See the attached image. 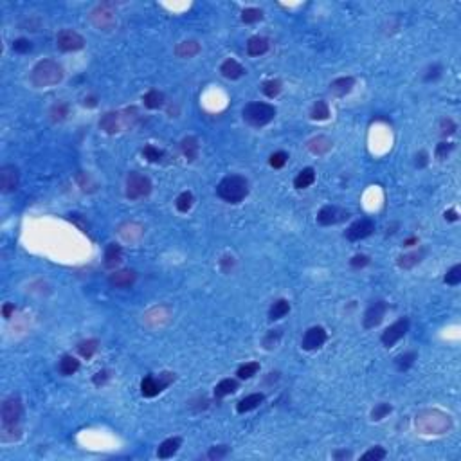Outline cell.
Returning <instances> with one entry per match:
<instances>
[{
    "mask_svg": "<svg viewBox=\"0 0 461 461\" xmlns=\"http://www.w3.org/2000/svg\"><path fill=\"white\" fill-rule=\"evenodd\" d=\"M414 425H416V431L422 434L440 436L452 429V420L447 412L440 411V409H424L414 418Z\"/></svg>",
    "mask_w": 461,
    "mask_h": 461,
    "instance_id": "obj_1",
    "label": "cell"
},
{
    "mask_svg": "<svg viewBox=\"0 0 461 461\" xmlns=\"http://www.w3.org/2000/svg\"><path fill=\"white\" fill-rule=\"evenodd\" d=\"M63 79V69L53 60H41L31 71V83L38 89L53 86Z\"/></svg>",
    "mask_w": 461,
    "mask_h": 461,
    "instance_id": "obj_2",
    "label": "cell"
},
{
    "mask_svg": "<svg viewBox=\"0 0 461 461\" xmlns=\"http://www.w3.org/2000/svg\"><path fill=\"white\" fill-rule=\"evenodd\" d=\"M218 196L229 204H238L249 195V182L240 175H229L218 184Z\"/></svg>",
    "mask_w": 461,
    "mask_h": 461,
    "instance_id": "obj_3",
    "label": "cell"
},
{
    "mask_svg": "<svg viewBox=\"0 0 461 461\" xmlns=\"http://www.w3.org/2000/svg\"><path fill=\"white\" fill-rule=\"evenodd\" d=\"M22 402H20L18 397H9L2 402V411H0V416H2V427H4V434L6 432H13L18 431V424L20 418H22Z\"/></svg>",
    "mask_w": 461,
    "mask_h": 461,
    "instance_id": "obj_4",
    "label": "cell"
},
{
    "mask_svg": "<svg viewBox=\"0 0 461 461\" xmlns=\"http://www.w3.org/2000/svg\"><path fill=\"white\" fill-rule=\"evenodd\" d=\"M276 117V108L269 103H249L244 108V119L251 126H265Z\"/></svg>",
    "mask_w": 461,
    "mask_h": 461,
    "instance_id": "obj_5",
    "label": "cell"
},
{
    "mask_svg": "<svg viewBox=\"0 0 461 461\" xmlns=\"http://www.w3.org/2000/svg\"><path fill=\"white\" fill-rule=\"evenodd\" d=\"M151 191V182L146 175L134 171L126 179V196L130 200H139L143 196H148Z\"/></svg>",
    "mask_w": 461,
    "mask_h": 461,
    "instance_id": "obj_6",
    "label": "cell"
},
{
    "mask_svg": "<svg viewBox=\"0 0 461 461\" xmlns=\"http://www.w3.org/2000/svg\"><path fill=\"white\" fill-rule=\"evenodd\" d=\"M173 380H175V373H161L159 377L148 375L141 382V393H143V397L151 398L161 393L162 389H166Z\"/></svg>",
    "mask_w": 461,
    "mask_h": 461,
    "instance_id": "obj_7",
    "label": "cell"
},
{
    "mask_svg": "<svg viewBox=\"0 0 461 461\" xmlns=\"http://www.w3.org/2000/svg\"><path fill=\"white\" fill-rule=\"evenodd\" d=\"M90 22L94 24L98 29L101 31H110L116 26V13H114L110 4H99L98 8L92 9L90 13Z\"/></svg>",
    "mask_w": 461,
    "mask_h": 461,
    "instance_id": "obj_8",
    "label": "cell"
},
{
    "mask_svg": "<svg viewBox=\"0 0 461 461\" xmlns=\"http://www.w3.org/2000/svg\"><path fill=\"white\" fill-rule=\"evenodd\" d=\"M56 45L60 51H65V53H72V51H79L83 49L85 45V40L79 33L71 29H63L58 33L56 36Z\"/></svg>",
    "mask_w": 461,
    "mask_h": 461,
    "instance_id": "obj_9",
    "label": "cell"
},
{
    "mask_svg": "<svg viewBox=\"0 0 461 461\" xmlns=\"http://www.w3.org/2000/svg\"><path fill=\"white\" fill-rule=\"evenodd\" d=\"M407 330H409L407 319H398L397 322H393V324L382 334V344L386 346V348H391V346H394L405 334H407Z\"/></svg>",
    "mask_w": 461,
    "mask_h": 461,
    "instance_id": "obj_10",
    "label": "cell"
},
{
    "mask_svg": "<svg viewBox=\"0 0 461 461\" xmlns=\"http://www.w3.org/2000/svg\"><path fill=\"white\" fill-rule=\"evenodd\" d=\"M349 216V213L342 207L337 206H324L317 214V222L321 225H334L339 222H344Z\"/></svg>",
    "mask_w": 461,
    "mask_h": 461,
    "instance_id": "obj_11",
    "label": "cell"
},
{
    "mask_svg": "<svg viewBox=\"0 0 461 461\" xmlns=\"http://www.w3.org/2000/svg\"><path fill=\"white\" fill-rule=\"evenodd\" d=\"M373 231H375V224L367 218H362V220H357L355 224L349 225V229L346 231V238L349 242H359L362 238L369 236Z\"/></svg>",
    "mask_w": 461,
    "mask_h": 461,
    "instance_id": "obj_12",
    "label": "cell"
},
{
    "mask_svg": "<svg viewBox=\"0 0 461 461\" xmlns=\"http://www.w3.org/2000/svg\"><path fill=\"white\" fill-rule=\"evenodd\" d=\"M386 303L384 301H375L373 304H369V308L364 314V326L366 328H375L382 322L384 315H386Z\"/></svg>",
    "mask_w": 461,
    "mask_h": 461,
    "instance_id": "obj_13",
    "label": "cell"
},
{
    "mask_svg": "<svg viewBox=\"0 0 461 461\" xmlns=\"http://www.w3.org/2000/svg\"><path fill=\"white\" fill-rule=\"evenodd\" d=\"M18 186V169L13 164H6L0 168V189L4 193H11Z\"/></svg>",
    "mask_w": 461,
    "mask_h": 461,
    "instance_id": "obj_14",
    "label": "cell"
},
{
    "mask_svg": "<svg viewBox=\"0 0 461 461\" xmlns=\"http://www.w3.org/2000/svg\"><path fill=\"white\" fill-rule=\"evenodd\" d=\"M324 342H326V332H324V328L314 326V328H310L306 334H304V337H303V348L308 349V352H312V349L321 348Z\"/></svg>",
    "mask_w": 461,
    "mask_h": 461,
    "instance_id": "obj_15",
    "label": "cell"
},
{
    "mask_svg": "<svg viewBox=\"0 0 461 461\" xmlns=\"http://www.w3.org/2000/svg\"><path fill=\"white\" fill-rule=\"evenodd\" d=\"M123 126H124V117L119 112L105 114L101 117V121H99V128L103 131H106V134H117V131L123 130Z\"/></svg>",
    "mask_w": 461,
    "mask_h": 461,
    "instance_id": "obj_16",
    "label": "cell"
},
{
    "mask_svg": "<svg viewBox=\"0 0 461 461\" xmlns=\"http://www.w3.org/2000/svg\"><path fill=\"white\" fill-rule=\"evenodd\" d=\"M135 281V272L134 270H117V272L110 274V278H108V283L114 287V289H128V287H131Z\"/></svg>",
    "mask_w": 461,
    "mask_h": 461,
    "instance_id": "obj_17",
    "label": "cell"
},
{
    "mask_svg": "<svg viewBox=\"0 0 461 461\" xmlns=\"http://www.w3.org/2000/svg\"><path fill=\"white\" fill-rule=\"evenodd\" d=\"M220 72H222V76L227 79H238L245 74V69L242 67L236 60H225L220 67Z\"/></svg>",
    "mask_w": 461,
    "mask_h": 461,
    "instance_id": "obj_18",
    "label": "cell"
},
{
    "mask_svg": "<svg viewBox=\"0 0 461 461\" xmlns=\"http://www.w3.org/2000/svg\"><path fill=\"white\" fill-rule=\"evenodd\" d=\"M353 85H355V79L353 78H337L335 81L330 83V90H332V94L339 96V98H342V96L349 94L353 89Z\"/></svg>",
    "mask_w": 461,
    "mask_h": 461,
    "instance_id": "obj_19",
    "label": "cell"
},
{
    "mask_svg": "<svg viewBox=\"0 0 461 461\" xmlns=\"http://www.w3.org/2000/svg\"><path fill=\"white\" fill-rule=\"evenodd\" d=\"M308 150L315 155H324L332 150V141L324 135H319V137H314L312 141H308Z\"/></svg>",
    "mask_w": 461,
    "mask_h": 461,
    "instance_id": "obj_20",
    "label": "cell"
},
{
    "mask_svg": "<svg viewBox=\"0 0 461 461\" xmlns=\"http://www.w3.org/2000/svg\"><path fill=\"white\" fill-rule=\"evenodd\" d=\"M200 53V45L196 43L195 40H186V41H180L179 45L175 47V54L179 58H191L195 54Z\"/></svg>",
    "mask_w": 461,
    "mask_h": 461,
    "instance_id": "obj_21",
    "label": "cell"
},
{
    "mask_svg": "<svg viewBox=\"0 0 461 461\" xmlns=\"http://www.w3.org/2000/svg\"><path fill=\"white\" fill-rule=\"evenodd\" d=\"M269 51V40L263 36H252L251 40L247 41V53L251 56H259V54H265Z\"/></svg>",
    "mask_w": 461,
    "mask_h": 461,
    "instance_id": "obj_22",
    "label": "cell"
},
{
    "mask_svg": "<svg viewBox=\"0 0 461 461\" xmlns=\"http://www.w3.org/2000/svg\"><path fill=\"white\" fill-rule=\"evenodd\" d=\"M263 400H265V397H263L261 393H252V394H249V397L242 398V400L238 402V405H236V411H238V412H247V411H252V409H256V407H258V405L261 404Z\"/></svg>",
    "mask_w": 461,
    "mask_h": 461,
    "instance_id": "obj_23",
    "label": "cell"
},
{
    "mask_svg": "<svg viewBox=\"0 0 461 461\" xmlns=\"http://www.w3.org/2000/svg\"><path fill=\"white\" fill-rule=\"evenodd\" d=\"M180 148H182V153L186 155L188 161H195L199 157V139L189 135V137H184L182 143H180Z\"/></svg>",
    "mask_w": 461,
    "mask_h": 461,
    "instance_id": "obj_24",
    "label": "cell"
},
{
    "mask_svg": "<svg viewBox=\"0 0 461 461\" xmlns=\"http://www.w3.org/2000/svg\"><path fill=\"white\" fill-rule=\"evenodd\" d=\"M179 447H180V438H169L161 443V447H159V450H157V456L161 457V459H168V457H171L173 454H177Z\"/></svg>",
    "mask_w": 461,
    "mask_h": 461,
    "instance_id": "obj_25",
    "label": "cell"
},
{
    "mask_svg": "<svg viewBox=\"0 0 461 461\" xmlns=\"http://www.w3.org/2000/svg\"><path fill=\"white\" fill-rule=\"evenodd\" d=\"M121 258H123V249L116 244H110L105 251V265L108 269H114V267L121 263Z\"/></svg>",
    "mask_w": 461,
    "mask_h": 461,
    "instance_id": "obj_26",
    "label": "cell"
},
{
    "mask_svg": "<svg viewBox=\"0 0 461 461\" xmlns=\"http://www.w3.org/2000/svg\"><path fill=\"white\" fill-rule=\"evenodd\" d=\"M139 229H143V225L135 224V222H128V224H124L119 227V234L126 242H137L141 236H143V233H134V231H139Z\"/></svg>",
    "mask_w": 461,
    "mask_h": 461,
    "instance_id": "obj_27",
    "label": "cell"
},
{
    "mask_svg": "<svg viewBox=\"0 0 461 461\" xmlns=\"http://www.w3.org/2000/svg\"><path fill=\"white\" fill-rule=\"evenodd\" d=\"M314 182H315V171L312 168H304L303 171H299V175L294 179V186H296L297 189L308 188V186H312Z\"/></svg>",
    "mask_w": 461,
    "mask_h": 461,
    "instance_id": "obj_28",
    "label": "cell"
},
{
    "mask_svg": "<svg viewBox=\"0 0 461 461\" xmlns=\"http://www.w3.org/2000/svg\"><path fill=\"white\" fill-rule=\"evenodd\" d=\"M238 389V382L233 379H224L222 382L216 384V387H214V397L216 398H224L227 397V394L234 393V391Z\"/></svg>",
    "mask_w": 461,
    "mask_h": 461,
    "instance_id": "obj_29",
    "label": "cell"
},
{
    "mask_svg": "<svg viewBox=\"0 0 461 461\" xmlns=\"http://www.w3.org/2000/svg\"><path fill=\"white\" fill-rule=\"evenodd\" d=\"M289 312H290V303L287 299H279L270 306L269 317L272 319V321H278V319L285 317Z\"/></svg>",
    "mask_w": 461,
    "mask_h": 461,
    "instance_id": "obj_30",
    "label": "cell"
},
{
    "mask_svg": "<svg viewBox=\"0 0 461 461\" xmlns=\"http://www.w3.org/2000/svg\"><path fill=\"white\" fill-rule=\"evenodd\" d=\"M78 369H79V362L72 355H65L63 359L60 360V373L61 375L71 377V375H74Z\"/></svg>",
    "mask_w": 461,
    "mask_h": 461,
    "instance_id": "obj_31",
    "label": "cell"
},
{
    "mask_svg": "<svg viewBox=\"0 0 461 461\" xmlns=\"http://www.w3.org/2000/svg\"><path fill=\"white\" fill-rule=\"evenodd\" d=\"M143 101H144V105H146L148 108H151V110L161 108L162 103H164V94L159 92V90H148L146 94H144Z\"/></svg>",
    "mask_w": 461,
    "mask_h": 461,
    "instance_id": "obj_32",
    "label": "cell"
},
{
    "mask_svg": "<svg viewBox=\"0 0 461 461\" xmlns=\"http://www.w3.org/2000/svg\"><path fill=\"white\" fill-rule=\"evenodd\" d=\"M98 344H99V342L96 341V339H89V341L79 342V344H78L79 355H81L83 359H90V357H92L96 352H98Z\"/></svg>",
    "mask_w": 461,
    "mask_h": 461,
    "instance_id": "obj_33",
    "label": "cell"
},
{
    "mask_svg": "<svg viewBox=\"0 0 461 461\" xmlns=\"http://www.w3.org/2000/svg\"><path fill=\"white\" fill-rule=\"evenodd\" d=\"M330 117V108L326 101H317L312 108V119L315 121H326Z\"/></svg>",
    "mask_w": 461,
    "mask_h": 461,
    "instance_id": "obj_34",
    "label": "cell"
},
{
    "mask_svg": "<svg viewBox=\"0 0 461 461\" xmlns=\"http://www.w3.org/2000/svg\"><path fill=\"white\" fill-rule=\"evenodd\" d=\"M422 256H424V251L420 252H411V254H405L400 258V261H398V265L402 267V269H411V267H414L416 263L422 261Z\"/></svg>",
    "mask_w": 461,
    "mask_h": 461,
    "instance_id": "obj_35",
    "label": "cell"
},
{
    "mask_svg": "<svg viewBox=\"0 0 461 461\" xmlns=\"http://www.w3.org/2000/svg\"><path fill=\"white\" fill-rule=\"evenodd\" d=\"M193 206V195L189 191H184L179 195V199H177V209L180 211V213H188L189 209H191Z\"/></svg>",
    "mask_w": 461,
    "mask_h": 461,
    "instance_id": "obj_36",
    "label": "cell"
},
{
    "mask_svg": "<svg viewBox=\"0 0 461 461\" xmlns=\"http://www.w3.org/2000/svg\"><path fill=\"white\" fill-rule=\"evenodd\" d=\"M261 18H263V13H261V9H258V8H247L242 11V22H245V24H254Z\"/></svg>",
    "mask_w": 461,
    "mask_h": 461,
    "instance_id": "obj_37",
    "label": "cell"
},
{
    "mask_svg": "<svg viewBox=\"0 0 461 461\" xmlns=\"http://www.w3.org/2000/svg\"><path fill=\"white\" fill-rule=\"evenodd\" d=\"M258 371H259V364L258 362H247V364H244V366H240V369H238V377L247 380V379H251V377H254Z\"/></svg>",
    "mask_w": 461,
    "mask_h": 461,
    "instance_id": "obj_38",
    "label": "cell"
},
{
    "mask_svg": "<svg viewBox=\"0 0 461 461\" xmlns=\"http://www.w3.org/2000/svg\"><path fill=\"white\" fill-rule=\"evenodd\" d=\"M414 359H416V352H407V353H404V355H400L397 359L398 369H400V371L409 369V367L412 366V362H414Z\"/></svg>",
    "mask_w": 461,
    "mask_h": 461,
    "instance_id": "obj_39",
    "label": "cell"
},
{
    "mask_svg": "<svg viewBox=\"0 0 461 461\" xmlns=\"http://www.w3.org/2000/svg\"><path fill=\"white\" fill-rule=\"evenodd\" d=\"M69 116V105L67 103H56L51 108V119L53 121H63Z\"/></svg>",
    "mask_w": 461,
    "mask_h": 461,
    "instance_id": "obj_40",
    "label": "cell"
},
{
    "mask_svg": "<svg viewBox=\"0 0 461 461\" xmlns=\"http://www.w3.org/2000/svg\"><path fill=\"white\" fill-rule=\"evenodd\" d=\"M279 92H281V81H278V79L267 81L265 85H263V94H265L267 98H276Z\"/></svg>",
    "mask_w": 461,
    "mask_h": 461,
    "instance_id": "obj_41",
    "label": "cell"
},
{
    "mask_svg": "<svg viewBox=\"0 0 461 461\" xmlns=\"http://www.w3.org/2000/svg\"><path fill=\"white\" fill-rule=\"evenodd\" d=\"M391 411H393V409H391L389 404H379V405H375V409L371 411V418L375 422H379V420H382V418H386Z\"/></svg>",
    "mask_w": 461,
    "mask_h": 461,
    "instance_id": "obj_42",
    "label": "cell"
},
{
    "mask_svg": "<svg viewBox=\"0 0 461 461\" xmlns=\"http://www.w3.org/2000/svg\"><path fill=\"white\" fill-rule=\"evenodd\" d=\"M461 281V265H454L452 269L447 272L445 283L447 285H457Z\"/></svg>",
    "mask_w": 461,
    "mask_h": 461,
    "instance_id": "obj_43",
    "label": "cell"
},
{
    "mask_svg": "<svg viewBox=\"0 0 461 461\" xmlns=\"http://www.w3.org/2000/svg\"><path fill=\"white\" fill-rule=\"evenodd\" d=\"M287 161H289V155L285 153V151H276V153H272L270 155V166H272V168H283V166L287 164Z\"/></svg>",
    "mask_w": 461,
    "mask_h": 461,
    "instance_id": "obj_44",
    "label": "cell"
},
{
    "mask_svg": "<svg viewBox=\"0 0 461 461\" xmlns=\"http://www.w3.org/2000/svg\"><path fill=\"white\" fill-rule=\"evenodd\" d=\"M386 457V450L382 449V447H375V449L371 450H367L366 454L362 456L364 461H380Z\"/></svg>",
    "mask_w": 461,
    "mask_h": 461,
    "instance_id": "obj_45",
    "label": "cell"
},
{
    "mask_svg": "<svg viewBox=\"0 0 461 461\" xmlns=\"http://www.w3.org/2000/svg\"><path fill=\"white\" fill-rule=\"evenodd\" d=\"M31 49H33V45H31V41L26 40V38H18V40L13 41V51H15V53L24 54V53H29Z\"/></svg>",
    "mask_w": 461,
    "mask_h": 461,
    "instance_id": "obj_46",
    "label": "cell"
},
{
    "mask_svg": "<svg viewBox=\"0 0 461 461\" xmlns=\"http://www.w3.org/2000/svg\"><path fill=\"white\" fill-rule=\"evenodd\" d=\"M143 155H144V157H146L150 162H157V161H161L162 151H161V150H157V148H153V146H146V148H144V150H143Z\"/></svg>",
    "mask_w": 461,
    "mask_h": 461,
    "instance_id": "obj_47",
    "label": "cell"
},
{
    "mask_svg": "<svg viewBox=\"0 0 461 461\" xmlns=\"http://www.w3.org/2000/svg\"><path fill=\"white\" fill-rule=\"evenodd\" d=\"M279 337H281V332H279V330H272V332H270V334L265 337V341H263V344H265V348H267V349L274 348V346L278 344Z\"/></svg>",
    "mask_w": 461,
    "mask_h": 461,
    "instance_id": "obj_48",
    "label": "cell"
},
{
    "mask_svg": "<svg viewBox=\"0 0 461 461\" xmlns=\"http://www.w3.org/2000/svg\"><path fill=\"white\" fill-rule=\"evenodd\" d=\"M454 144L450 143H440L438 146H436V157L440 159V161H443V159H447V155L452 151Z\"/></svg>",
    "mask_w": 461,
    "mask_h": 461,
    "instance_id": "obj_49",
    "label": "cell"
},
{
    "mask_svg": "<svg viewBox=\"0 0 461 461\" xmlns=\"http://www.w3.org/2000/svg\"><path fill=\"white\" fill-rule=\"evenodd\" d=\"M229 454V449L225 445H220V447H213V449L209 450V454H207V457L209 459H220V457H225Z\"/></svg>",
    "mask_w": 461,
    "mask_h": 461,
    "instance_id": "obj_50",
    "label": "cell"
},
{
    "mask_svg": "<svg viewBox=\"0 0 461 461\" xmlns=\"http://www.w3.org/2000/svg\"><path fill=\"white\" fill-rule=\"evenodd\" d=\"M456 131V123L452 119H443L442 121V135H450Z\"/></svg>",
    "mask_w": 461,
    "mask_h": 461,
    "instance_id": "obj_51",
    "label": "cell"
},
{
    "mask_svg": "<svg viewBox=\"0 0 461 461\" xmlns=\"http://www.w3.org/2000/svg\"><path fill=\"white\" fill-rule=\"evenodd\" d=\"M352 267H355V269H359V267H366L367 263H369V258H367V256H364V254H357V256H353L352 258Z\"/></svg>",
    "mask_w": 461,
    "mask_h": 461,
    "instance_id": "obj_52",
    "label": "cell"
},
{
    "mask_svg": "<svg viewBox=\"0 0 461 461\" xmlns=\"http://www.w3.org/2000/svg\"><path fill=\"white\" fill-rule=\"evenodd\" d=\"M442 74V65H434V67L429 69V74H425V81H431V79H436Z\"/></svg>",
    "mask_w": 461,
    "mask_h": 461,
    "instance_id": "obj_53",
    "label": "cell"
},
{
    "mask_svg": "<svg viewBox=\"0 0 461 461\" xmlns=\"http://www.w3.org/2000/svg\"><path fill=\"white\" fill-rule=\"evenodd\" d=\"M425 164H427V153L420 151V155H416V166L418 168H424Z\"/></svg>",
    "mask_w": 461,
    "mask_h": 461,
    "instance_id": "obj_54",
    "label": "cell"
},
{
    "mask_svg": "<svg viewBox=\"0 0 461 461\" xmlns=\"http://www.w3.org/2000/svg\"><path fill=\"white\" fill-rule=\"evenodd\" d=\"M13 312H15V304H11V303L4 304V308H2V314H4V317H6V319L11 317Z\"/></svg>",
    "mask_w": 461,
    "mask_h": 461,
    "instance_id": "obj_55",
    "label": "cell"
},
{
    "mask_svg": "<svg viewBox=\"0 0 461 461\" xmlns=\"http://www.w3.org/2000/svg\"><path fill=\"white\" fill-rule=\"evenodd\" d=\"M233 265H234L233 258H229V256H225V258L222 259V267H224V270H225V272H227L229 269H233Z\"/></svg>",
    "mask_w": 461,
    "mask_h": 461,
    "instance_id": "obj_56",
    "label": "cell"
},
{
    "mask_svg": "<svg viewBox=\"0 0 461 461\" xmlns=\"http://www.w3.org/2000/svg\"><path fill=\"white\" fill-rule=\"evenodd\" d=\"M445 218L449 222H456L457 220V213L454 209H450V211H447V213H445Z\"/></svg>",
    "mask_w": 461,
    "mask_h": 461,
    "instance_id": "obj_57",
    "label": "cell"
},
{
    "mask_svg": "<svg viewBox=\"0 0 461 461\" xmlns=\"http://www.w3.org/2000/svg\"><path fill=\"white\" fill-rule=\"evenodd\" d=\"M105 380H106V373H105V371H103V373H98V375L94 377V382H96V384H103V382H105Z\"/></svg>",
    "mask_w": 461,
    "mask_h": 461,
    "instance_id": "obj_58",
    "label": "cell"
},
{
    "mask_svg": "<svg viewBox=\"0 0 461 461\" xmlns=\"http://www.w3.org/2000/svg\"><path fill=\"white\" fill-rule=\"evenodd\" d=\"M352 456V452H346V450H342V452H335V457H349Z\"/></svg>",
    "mask_w": 461,
    "mask_h": 461,
    "instance_id": "obj_59",
    "label": "cell"
},
{
    "mask_svg": "<svg viewBox=\"0 0 461 461\" xmlns=\"http://www.w3.org/2000/svg\"><path fill=\"white\" fill-rule=\"evenodd\" d=\"M414 242H416V240H414V238H411V240L405 242V245H407V247H409V245H412V244H414Z\"/></svg>",
    "mask_w": 461,
    "mask_h": 461,
    "instance_id": "obj_60",
    "label": "cell"
}]
</instances>
